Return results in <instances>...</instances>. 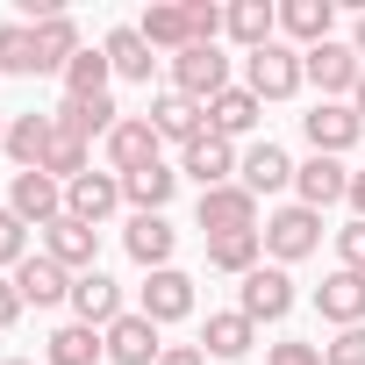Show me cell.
Here are the masks:
<instances>
[{
    "instance_id": "cell-1",
    "label": "cell",
    "mask_w": 365,
    "mask_h": 365,
    "mask_svg": "<svg viewBox=\"0 0 365 365\" xmlns=\"http://www.w3.org/2000/svg\"><path fill=\"white\" fill-rule=\"evenodd\" d=\"M244 86H251L258 101H294V93L308 86V65H301L294 43H265V51L244 58Z\"/></svg>"
},
{
    "instance_id": "cell-2",
    "label": "cell",
    "mask_w": 365,
    "mask_h": 365,
    "mask_svg": "<svg viewBox=\"0 0 365 365\" xmlns=\"http://www.w3.org/2000/svg\"><path fill=\"white\" fill-rule=\"evenodd\" d=\"M258 237H265V251H272V265H301V258H315V251H322V215L294 201V208H272Z\"/></svg>"
},
{
    "instance_id": "cell-3",
    "label": "cell",
    "mask_w": 365,
    "mask_h": 365,
    "mask_svg": "<svg viewBox=\"0 0 365 365\" xmlns=\"http://www.w3.org/2000/svg\"><path fill=\"white\" fill-rule=\"evenodd\" d=\"M172 93H187V101H215V93H230V58L215 51V43H194V51H179L172 58Z\"/></svg>"
},
{
    "instance_id": "cell-4",
    "label": "cell",
    "mask_w": 365,
    "mask_h": 365,
    "mask_svg": "<svg viewBox=\"0 0 365 365\" xmlns=\"http://www.w3.org/2000/svg\"><path fill=\"white\" fill-rule=\"evenodd\" d=\"M237 165H244V158H237V143H222L215 129H201L187 150H179V172H187L201 194H215V187H237Z\"/></svg>"
},
{
    "instance_id": "cell-5",
    "label": "cell",
    "mask_w": 365,
    "mask_h": 365,
    "mask_svg": "<svg viewBox=\"0 0 365 365\" xmlns=\"http://www.w3.org/2000/svg\"><path fill=\"white\" fill-rule=\"evenodd\" d=\"M301 65H308V79L322 86V101H344V93H358V79H365V58L351 51V43H315V51H301Z\"/></svg>"
},
{
    "instance_id": "cell-6",
    "label": "cell",
    "mask_w": 365,
    "mask_h": 365,
    "mask_svg": "<svg viewBox=\"0 0 365 365\" xmlns=\"http://www.w3.org/2000/svg\"><path fill=\"white\" fill-rule=\"evenodd\" d=\"M301 129H308V150L315 158H344L365 136V122H358L351 101H315V115H301Z\"/></svg>"
},
{
    "instance_id": "cell-7",
    "label": "cell",
    "mask_w": 365,
    "mask_h": 365,
    "mask_svg": "<svg viewBox=\"0 0 365 365\" xmlns=\"http://www.w3.org/2000/svg\"><path fill=\"white\" fill-rule=\"evenodd\" d=\"M43 258H58L72 279H79V272H101V230L79 222V215H58V222L43 230Z\"/></svg>"
},
{
    "instance_id": "cell-8",
    "label": "cell",
    "mask_w": 365,
    "mask_h": 365,
    "mask_svg": "<svg viewBox=\"0 0 365 365\" xmlns=\"http://www.w3.org/2000/svg\"><path fill=\"white\" fill-rule=\"evenodd\" d=\"M237 308H244L251 322H287V315H294V279H287V265H258V272L237 287Z\"/></svg>"
},
{
    "instance_id": "cell-9",
    "label": "cell",
    "mask_w": 365,
    "mask_h": 365,
    "mask_svg": "<svg viewBox=\"0 0 365 365\" xmlns=\"http://www.w3.org/2000/svg\"><path fill=\"white\" fill-rule=\"evenodd\" d=\"M136 315H150L158 329H165V322H187V315H194V279L179 272V265L150 272V279H143V294H136Z\"/></svg>"
},
{
    "instance_id": "cell-10",
    "label": "cell",
    "mask_w": 365,
    "mask_h": 365,
    "mask_svg": "<svg viewBox=\"0 0 365 365\" xmlns=\"http://www.w3.org/2000/svg\"><path fill=\"white\" fill-rule=\"evenodd\" d=\"M158 150H165V143H158L150 115H122V129L108 136V172H115V179H129V172H143V165H165Z\"/></svg>"
},
{
    "instance_id": "cell-11",
    "label": "cell",
    "mask_w": 365,
    "mask_h": 365,
    "mask_svg": "<svg viewBox=\"0 0 365 365\" xmlns=\"http://www.w3.org/2000/svg\"><path fill=\"white\" fill-rule=\"evenodd\" d=\"M51 143H58V115H8V136H0V150L15 158V172H36L43 158H51Z\"/></svg>"
},
{
    "instance_id": "cell-12",
    "label": "cell",
    "mask_w": 365,
    "mask_h": 365,
    "mask_svg": "<svg viewBox=\"0 0 365 365\" xmlns=\"http://www.w3.org/2000/svg\"><path fill=\"white\" fill-rule=\"evenodd\" d=\"M201 230L208 237H244V230H258V194H244V187H215V194H201Z\"/></svg>"
},
{
    "instance_id": "cell-13",
    "label": "cell",
    "mask_w": 365,
    "mask_h": 365,
    "mask_svg": "<svg viewBox=\"0 0 365 365\" xmlns=\"http://www.w3.org/2000/svg\"><path fill=\"white\" fill-rule=\"evenodd\" d=\"M101 336H108V365H158V358H165L158 322H150V315H136V308H129L122 322H108Z\"/></svg>"
},
{
    "instance_id": "cell-14",
    "label": "cell",
    "mask_w": 365,
    "mask_h": 365,
    "mask_svg": "<svg viewBox=\"0 0 365 365\" xmlns=\"http://www.w3.org/2000/svg\"><path fill=\"white\" fill-rule=\"evenodd\" d=\"M294 194H301V208H336V201H351V172H344V158H308V165H294Z\"/></svg>"
},
{
    "instance_id": "cell-15",
    "label": "cell",
    "mask_w": 365,
    "mask_h": 365,
    "mask_svg": "<svg viewBox=\"0 0 365 365\" xmlns=\"http://www.w3.org/2000/svg\"><path fill=\"white\" fill-rule=\"evenodd\" d=\"M8 208L22 215V222H36V230H51L58 215H65V187L51 172H15V187H8Z\"/></svg>"
},
{
    "instance_id": "cell-16",
    "label": "cell",
    "mask_w": 365,
    "mask_h": 365,
    "mask_svg": "<svg viewBox=\"0 0 365 365\" xmlns=\"http://www.w3.org/2000/svg\"><path fill=\"white\" fill-rule=\"evenodd\" d=\"M122 251H129L143 272H165V265H172V251H179V230H172L165 215H129V230H122Z\"/></svg>"
},
{
    "instance_id": "cell-17",
    "label": "cell",
    "mask_w": 365,
    "mask_h": 365,
    "mask_svg": "<svg viewBox=\"0 0 365 365\" xmlns=\"http://www.w3.org/2000/svg\"><path fill=\"white\" fill-rule=\"evenodd\" d=\"M8 279L22 287V301H29V308H58V301H72V272H65L58 258H43V251H29Z\"/></svg>"
},
{
    "instance_id": "cell-18",
    "label": "cell",
    "mask_w": 365,
    "mask_h": 365,
    "mask_svg": "<svg viewBox=\"0 0 365 365\" xmlns=\"http://www.w3.org/2000/svg\"><path fill=\"white\" fill-rule=\"evenodd\" d=\"M129 308H122V287L108 279V272H79L72 279V322H86V329H108V322H122Z\"/></svg>"
},
{
    "instance_id": "cell-19",
    "label": "cell",
    "mask_w": 365,
    "mask_h": 365,
    "mask_svg": "<svg viewBox=\"0 0 365 365\" xmlns=\"http://www.w3.org/2000/svg\"><path fill=\"white\" fill-rule=\"evenodd\" d=\"M115 208H122V179H115V172H79L72 187H65V215H79V222H93V230H101Z\"/></svg>"
},
{
    "instance_id": "cell-20",
    "label": "cell",
    "mask_w": 365,
    "mask_h": 365,
    "mask_svg": "<svg viewBox=\"0 0 365 365\" xmlns=\"http://www.w3.org/2000/svg\"><path fill=\"white\" fill-rule=\"evenodd\" d=\"M315 308H322V322H336V329H358L365 322V272H329L322 287H315Z\"/></svg>"
},
{
    "instance_id": "cell-21",
    "label": "cell",
    "mask_w": 365,
    "mask_h": 365,
    "mask_svg": "<svg viewBox=\"0 0 365 365\" xmlns=\"http://www.w3.org/2000/svg\"><path fill=\"white\" fill-rule=\"evenodd\" d=\"M150 129H158V143H179V150H187V143L208 129V108L187 101V93H158V101H150Z\"/></svg>"
},
{
    "instance_id": "cell-22",
    "label": "cell",
    "mask_w": 365,
    "mask_h": 365,
    "mask_svg": "<svg viewBox=\"0 0 365 365\" xmlns=\"http://www.w3.org/2000/svg\"><path fill=\"white\" fill-rule=\"evenodd\" d=\"M237 187H244V194H258V201H265V194H279V187H294V158H287L279 143H251V150H244V165H237Z\"/></svg>"
},
{
    "instance_id": "cell-23",
    "label": "cell",
    "mask_w": 365,
    "mask_h": 365,
    "mask_svg": "<svg viewBox=\"0 0 365 365\" xmlns=\"http://www.w3.org/2000/svg\"><path fill=\"white\" fill-rule=\"evenodd\" d=\"M29 29H36V72H58V79H65V65L86 51V43H79V22L58 8V15H43V22H29Z\"/></svg>"
},
{
    "instance_id": "cell-24",
    "label": "cell",
    "mask_w": 365,
    "mask_h": 365,
    "mask_svg": "<svg viewBox=\"0 0 365 365\" xmlns=\"http://www.w3.org/2000/svg\"><path fill=\"white\" fill-rule=\"evenodd\" d=\"M258 115H265V101H258L251 86H230V93H215V101H208V129H215L222 143L251 136V129H258Z\"/></svg>"
},
{
    "instance_id": "cell-25",
    "label": "cell",
    "mask_w": 365,
    "mask_h": 365,
    "mask_svg": "<svg viewBox=\"0 0 365 365\" xmlns=\"http://www.w3.org/2000/svg\"><path fill=\"white\" fill-rule=\"evenodd\" d=\"M222 36H237L244 58H251V51L279 43V8H272V0H230V29Z\"/></svg>"
},
{
    "instance_id": "cell-26",
    "label": "cell",
    "mask_w": 365,
    "mask_h": 365,
    "mask_svg": "<svg viewBox=\"0 0 365 365\" xmlns=\"http://www.w3.org/2000/svg\"><path fill=\"white\" fill-rule=\"evenodd\" d=\"M251 344H258V322H251L244 308H222V315L201 322V351H208V358H244Z\"/></svg>"
},
{
    "instance_id": "cell-27",
    "label": "cell",
    "mask_w": 365,
    "mask_h": 365,
    "mask_svg": "<svg viewBox=\"0 0 365 365\" xmlns=\"http://www.w3.org/2000/svg\"><path fill=\"white\" fill-rule=\"evenodd\" d=\"M136 36L150 43V51H194V29H187V8L179 0H158V8H143V22H136Z\"/></svg>"
},
{
    "instance_id": "cell-28",
    "label": "cell",
    "mask_w": 365,
    "mask_h": 365,
    "mask_svg": "<svg viewBox=\"0 0 365 365\" xmlns=\"http://www.w3.org/2000/svg\"><path fill=\"white\" fill-rule=\"evenodd\" d=\"M329 22H336V0H279V29H287L301 51L329 43Z\"/></svg>"
},
{
    "instance_id": "cell-29",
    "label": "cell",
    "mask_w": 365,
    "mask_h": 365,
    "mask_svg": "<svg viewBox=\"0 0 365 365\" xmlns=\"http://www.w3.org/2000/svg\"><path fill=\"white\" fill-rule=\"evenodd\" d=\"M101 51H108L115 79H136V86H150V72H158V51L136 36V22H129V29H108V43H101Z\"/></svg>"
},
{
    "instance_id": "cell-30",
    "label": "cell",
    "mask_w": 365,
    "mask_h": 365,
    "mask_svg": "<svg viewBox=\"0 0 365 365\" xmlns=\"http://www.w3.org/2000/svg\"><path fill=\"white\" fill-rule=\"evenodd\" d=\"M58 129L79 136V143H93V136H115V129H122V108H115L108 93H101V101H65V108H58Z\"/></svg>"
},
{
    "instance_id": "cell-31",
    "label": "cell",
    "mask_w": 365,
    "mask_h": 365,
    "mask_svg": "<svg viewBox=\"0 0 365 365\" xmlns=\"http://www.w3.org/2000/svg\"><path fill=\"white\" fill-rule=\"evenodd\" d=\"M172 194H179V172H172V165H143V172L122 179V201H129L136 215H165Z\"/></svg>"
},
{
    "instance_id": "cell-32",
    "label": "cell",
    "mask_w": 365,
    "mask_h": 365,
    "mask_svg": "<svg viewBox=\"0 0 365 365\" xmlns=\"http://www.w3.org/2000/svg\"><path fill=\"white\" fill-rule=\"evenodd\" d=\"M43 358H51V365H93V358H108V336L86 329V322H58L51 344H43Z\"/></svg>"
},
{
    "instance_id": "cell-33",
    "label": "cell",
    "mask_w": 365,
    "mask_h": 365,
    "mask_svg": "<svg viewBox=\"0 0 365 365\" xmlns=\"http://www.w3.org/2000/svg\"><path fill=\"white\" fill-rule=\"evenodd\" d=\"M258 258H265V237H258V230H244V237H208V265L230 272V279H251Z\"/></svg>"
},
{
    "instance_id": "cell-34",
    "label": "cell",
    "mask_w": 365,
    "mask_h": 365,
    "mask_svg": "<svg viewBox=\"0 0 365 365\" xmlns=\"http://www.w3.org/2000/svg\"><path fill=\"white\" fill-rule=\"evenodd\" d=\"M108 79H115L108 51H79V58L65 65V101H101V93H108Z\"/></svg>"
},
{
    "instance_id": "cell-35",
    "label": "cell",
    "mask_w": 365,
    "mask_h": 365,
    "mask_svg": "<svg viewBox=\"0 0 365 365\" xmlns=\"http://www.w3.org/2000/svg\"><path fill=\"white\" fill-rule=\"evenodd\" d=\"M36 172H51L58 187H72L79 172H93V143H79V136H65V129H58V143H51V158H43Z\"/></svg>"
},
{
    "instance_id": "cell-36",
    "label": "cell",
    "mask_w": 365,
    "mask_h": 365,
    "mask_svg": "<svg viewBox=\"0 0 365 365\" xmlns=\"http://www.w3.org/2000/svg\"><path fill=\"white\" fill-rule=\"evenodd\" d=\"M0 72H36V29L0 22Z\"/></svg>"
},
{
    "instance_id": "cell-37",
    "label": "cell",
    "mask_w": 365,
    "mask_h": 365,
    "mask_svg": "<svg viewBox=\"0 0 365 365\" xmlns=\"http://www.w3.org/2000/svg\"><path fill=\"white\" fill-rule=\"evenodd\" d=\"M22 258H29V222L15 208H0V272H15Z\"/></svg>"
},
{
    "instance_id": "cell-38",
    "label": "cell",
    "mask_w": 365,
    "mask_h": 365,
    "mask_svg": "<svg viewBox=\"0 0 365 365\" xmlns=\"http://www.w3.org/2000/svg\"><path fill=\"white\" fill-rule=\"evenodd\" d=\"M187 29H194V43H215L230 29V8H215V0H187Z\"/></svg>"
},
{
    "instance_id": "cell-39",
    "label": "cell",
    "mask_w": 365,
    "mask_h": 365,
    "mask_svg": "<svg viewBox=\"0 0 365 365\" xmlns=\"http://www.w3.org/2000/svg\"><path fill=\"white\" fill-rule=\"evenodd\" d=\"M322 365H365V322H358V329H336V336L322 344Z\"/></svg>"
},
{
    "instance_id": "cell-40",
    "label": "cell",
    "mask_w": 365,
    "mask_h": 365,
    "mask_svg": "<svg viewBox=\"0 0 365 365\" xmlns=\"http://www.w3.org/2000/svg\"><path fill=\"white\" fill-rule=\"evenodd\" d=\"M336 258H344V272H365V222L358 215L336 230Z\"/></svg>"
},
{
    "instance_id": "cell-41",
    "label": "cell",
    "mask_w": 365,
    "mask_h": 365,
    "mask_svg": "<svg viewBox=\"0 0 365 365\" xmlns=\"http://www.w3.org/2000/svg\"><path fill=\"white\" fill-rule=\"evenodd\" d=\"M265 365H322V344L287 336V344H272V351H265Z\"/></svg>"
},
{
    "instance_id": "cell-42",
    "label": "cell",
    "mask_w": 365,
    "mask_h": 365,
    "mask_svg": "<svg viewBox=\"0 0 365 365\" xmlns=\"http://www.w3.org/2000/svg\"><path fill=\"white\" fill-rule=\"evenodd\" d=\"M22 308H29V301H22V287L0 272V329H15V322H22Z\"/></svg>"
},
{
    "instance_id": "cell-43",
    "label": "cell",
    "mask_w": 365,
    "mask_h": 365,
    "mask_svg": "<svg viewBox=\"0 0 365 365\" xmlns=\"http://www.w3.org/2000/svg\"><path fill=\"white\" fill-rule=\"evenodd\" d=\"M158 365H208V351H201V344H165Z\"/></svg>"
},
{
    "instance_id": "cell-44",
    "label": "cell",
    "mask_w": 365,
    "mask_h": 365,
    "mask_svg": "<svg viewBox=\"0 0 365 365\" xmlns=\"http://www.w3.org/2000/svg\"><path fill=\"white\" fill-rule=\"evenodd\" d=\"M351 208H358V222H365V172H351Z\"/></svg>"
},
{
    "instance_id": "cell-45",
    "label": "cell",
    "mask_w": 365,
    "mask_h": 365,
    "mask_svg": "<svg viewBox=\"0 0 365 365\" xmlns=\"http://www.w3.org/2000/svg\"><path fill=\"white\" fill-rule=\"evenodd\" d=\"M351 51L365 58V8H358V22H351Z\"/></svg>"
},
{
    "instance_id": "cell-46",
    "label": "cell",
    "mask_w": 365,
    "mask_h": 365,
    "mask_svg": "<svg viewBox=\"0 0 365 365\" xmlns=\"http://www.w3.org/2000/svg\"><path fill=\"white\" fill-rule=\"evenodd\" d=\"M351 108H358V122H365V79H358V93H351Z\"/></svg>"
},
{
    "instance_id": "cell-47",
    "label": "cell",
    "mask_w": 365,
    "mask_h": 365,
    "mask_svg": "<svg viewBox=\"0 0 365 365\" xmlns=\"http://www.w3.org/2000/svg\"><path fill=\"white\" fill-rule=\"evenodd\" d=\"M8 365H29V358H8Z\"/></svg>"
},
{
    "instance_id": "cell-48",
    "label": "cell",
    "mask_w": 365,
    "mask_h": 365,
    "mask_svg": "<svg viewBox=\"0 0 365 365\" xmlns=\"http://www.w3.org/2000/svg\"><path fill=\"white\" fill-rule=\"evenodd\" d=\"M0 136H8V122H0Z\"/></svg>"
}]
</instances>
